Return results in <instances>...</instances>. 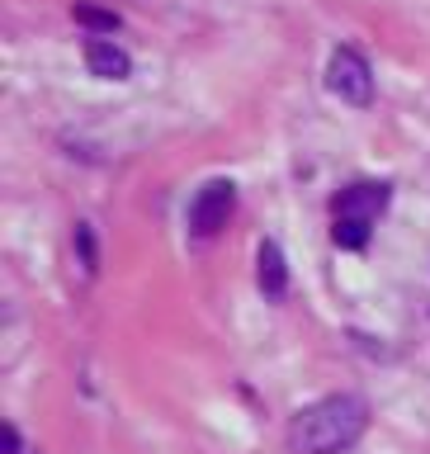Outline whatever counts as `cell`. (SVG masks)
<instances>
[{"instance_id": "cell-1", "label": "cell", "mask_w": 430, "mask_h": 454, "mask_svg": "<svg viewBox=\"0 0 430 454\" xmlns=\"http://www.w3.org/2000/svg\"><path fill=\"white\" fill-rule=\"evenodd\" d=\"M369 431V403L360 393H332L303 407L289 426V445L298 454H346Z\"/></svg>"}, {"instance_id": "cell-2", "label": "cell", "mask_w": 430, "mask_h": 454, "mask_svg": "<svg viewBox=\"0 0 430 454\" xmlns=\"http://www.w3.org/2000/svg\"><path fill=\"white\" fill-rule=\"evenodd\" d=\"M326 85H332V95H340L346 105H369L374 99V71H369L364 52L360 48H336L332 62H326Z\"/></svg>"}, {"instance_id": "cell-3", "label": "cell", "mask_w": 430, "mask_h": 454, "mask_svg": "<svg viewBox=\"0 0 430 454\" xmlns=\"http://www.w3.org/2000/svg\"><path fill=\"white\" fill-rule=\"evenodd\" d=\"M232 208H237V184L232 180H208L204 190H199L190 199V232L194 237H218L227 218H232Z\"/></svg>"}, {"instance_id": "cell-4", "label": "cell", "mask_w": 430, "mask_h": 454, "mask_svg": "<svg viewBox=\"0 0 430 454\" xmlns=\"http://www.w3.org/2000/svg\"><path fill=\"white\" fill-rule=\"evenodd\" d=\"M388 199H393V184H374V180L350 184V190H340V199H336V218H364V223H374L379 213L388 208Z\"/></svg>"}, {"instance_id": "cell-5", "label": "cell", "mask_w": 430, "mask_h": 454, "mask_svg": "<svg viewBox=\"0 0 430 454\" xmlns=\"http://www.w3.org/2000/svg\"><path fill=\"white\" fill-rule=\"evenodd\" d=\"M85 67L99 81H128L133 71V57H128L113 38H85Z\"/></svg>"}, {"instance_id": "cell-6", "label": "cell", "mask_w": 430, "mask_h": 454, "mask_svg": "<svg viewBox=\"0 0 430 454\" xmlns=\"http://www.w3.org/2000/svg\"><path fill=\"white\" fill-rule=\"evenodd\" d=\"M261 289L265 298H284L289 294V265H284V251H279V241H261Z\"/></svg>"}, {"instance_id": "cell-7", "label": "cell", "mask_w": 430, "mask_h": 454, "mask_svg": "<svg viewBox=\"0 0 430 454\" xmlns=\"http://www.w3.org/2000/svg\"><path fill=\"white\" fill-rule=\"evenodd\" d=\"M71 20L81 28H95V34H119L123 28L119 10H105V5H71Z\"/></svg>"}, {"instance_id": "cell-8", "label": "cell", "mask_w": 430, "mask_h": 454, "mask_svg": "<svg viewBox=\"0 0 430 454\" xmlns=\"http://www.w3.org/2000/svg\"><path fill=\"white\" fill-rule=\"evenodd\" d=\"M369 227H374V223H364V218H336L332 241H336L340 251H360L364 241H369Z\"/></svg>"}, {"instance_id": "cell-9", "label": "cell", "mask_w": 430, "mask_h": 454, "mask_svg": "<svg viewBox=\"0 0 430 454\" xmlns=\"http://www.w3.org/2000/svg\"><path fill=\"white\" fill-rule=\"evenodd\" d=\"M76 255H81V270L95 275L99 270V251H95V227L90 223H76Z\"/></svg>"}, {"instance_id": "cell-10", "label": "cell", "mask_w": 430, "mask_h": 454, "mask_svg": "<svg viewBox=\"0 0 430 454\" xmlns=\"http://www.w3.org/2000/svg\"><path fill=\"white\" fill-rule=\"evenodd\" d=\"M5 454H20V431H14V421H5Z\"/></svg>"}]
</instances>
